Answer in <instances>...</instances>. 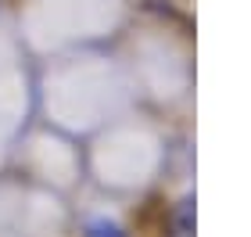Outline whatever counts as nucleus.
<instances>
[{"label": "nucleus", "mask_w": 251, "mask_h": 237, "mask_svg": "<svg viewBox=\"0 0 251 237\" xmlns=\"http://www.w3.org/2000/svg\"><path fill=\"white\" fill-rule=\"evenodd\" d=\"M173 237H194V205L190 201H179L176 219H173Z\"/></svg>", "instance_id": "obj_1"}, {"label": "nucleus", "mask_w": 251, "mask_h": 237, "mask_svg": "<svg viewBox=\"0 0 251 237\" xmlns=\"http://www.w3.org/2000/svg\"><path fill=\"white\" fill-rule=\"evenodd\" d=\"M86 237H126L119 230V223H111V219H94L86 227Z\"/></svg>", "instance_id": "obj_2"}]
</instances>
